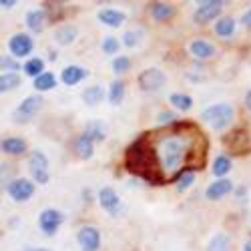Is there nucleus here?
<instances>
[{"label": "nucleus", "mask_w": 251, "mask_h": 251, "mask_svg": "<svg viewBox=\"0 0 251 251\" xmlns=\"http://www.w3.org/2000/svg\"><path fill=\"white\" fill-rule=\"evenodd\" d=\"M143 137L149 153L151 183H175L181 173L195 171L191 163L197 161V149L205 151L201 131L185 123H175L163 133Z\"/></svg>", "instance_id": "1"}, {"label": "nucleus", "mask_w": 251, "mask_h": 251, "mask_svg": "<svg viewBox=\"0 0 251 251\" xmlns=\"http://www.w3.org/2000/svg\"><path fill=\"white\" fill-rule=\"evenodd\" d=\"M233 117H235V109H233V104H229V102L209 104V107L203 109V113H201V119L215 131L227 129L229 125L233 123Z\"/></svg>", "instance_id": "2"}, {"label": "nucleus", "mask_w": 251, "mask_h": 251, "mask_svg": "<svg viewBox=\"0 0 251 251\" xmlns=\"http://www.w3.org/2000/svg\"><path fill=\"white\" fill-rule=\"evenodd\" d=\"M28 171L32 175V181H36L38 185H47L50 179L49 173V157L43 151H32L28 155Z\"/></svg>", "instance_id": "3"}, {"label": "nucleus", "mask_w": 251, "mask_h": 251, "mask_svg": "<svg viewBox=\"0 0 251 251\" xmlns=\"http://www.w3.org/2000/svg\"><path fill=\"white\" fill-rule=\"evenodd\" d=\"M40 107H43V99L38 95H30L16 107V111L12 113V121L14 123H28L40 111Z\"/></svg>", "instance_id": "4"}, {"label": "nucleus", "mask_w": 251, "mask_h": 251, "mask_svg": "<svg viewBox=\"0 0 251 251\" xmlns=\"http://www.w3.org/2000/svg\"><path fill=\"white\" fill-rule=\"evenodd\" d=\"M34 189H36L34 183H32L30 179H25V177L12 179V181L8 183V187H6V191H8L10 199L16 201V203H25V201H28V199L34 195Z\"/></svg>", "instance_id": "5"}, {"label": "nucleus", "mask_w": 251, "mask_h": 251, "mask_svg": "<svg viewBox=\"0 0 251 251\" xmlns=\"http://www.w3.org/2000/svg\"><path fill=\"white\" fill-rule=\"evenodd\" d=\"M225 2L223 0H205V2H199V6L193 12V20L197 25H207L209 20H213L221 14Z\"/></svg>", "instance_id": "6"}, {"label": "nucleus", "mask_w": 251, "mask_h": 251, "mask_svg": "<svg viewBox=\"0 0 251 251\" xmlns=\"http://www.w3.org/2000/svg\"><path fill=\"white\" fill-rule=\"evenodd\" d=\"M139 87H141V91H145V93H157L165 82H167V76H165V73L161 71V69H147V71H143L141 75H139Z\"/></svg>", "instance_id": "7"}, {"label": "nucleus", "mask_w": 251, "mask_h": 251, "mask_svg": "<svg viewBox=\"0 0 251 251\" xmlns=\"http://www.w3.org/2000/svg\"><path fill=\"white\" fill-rule=\"evenodd\" d=\"M62 221H65V215H62L58 209H45V211L38 215V227L47 237H52L58 231Z\"/></svg>", "instance_id": "8"}, {"label": "nucleus", "mask_w": 251, "mask_h": 251, "mask_svg": "<svg viewBox=\"0 0 251 251\" xmlns=\"http://www.w3.org/2000/svg\"><path fill=\"white\" fill-rule=\"evenodd\" d=\"M34 49V40L26 32H16L8 40V50L14 58H26Z\"/></svg>", "instance_id": "9"}, {"label": "nucleus", "mask_w": 251, "mask_h": 251, "mask_svg": "<svg viewBox=\"0 0 251 251\" xmlns=\"http://www.w3.org/2000/svg\"><path fill=\"white\" fill-rule=\"evenodd\" d=\"M76 241H78L82 251H99V247H100V233H99L97 227L85 225V227L78 229Z\"/></svg>", "instance_id": "10"}, {"label": "nucleus", "mask_w": 251, "mask_h": 251, "mask_svg": "<svg viewBox=\"0 0 251 251\" xmlns=\"http://www.w3.org/2000/svg\"><path fill=\"white\" fill-rule=\"evenodd\" d=\"M97 197H99L100 207H102L109 215H119V213H121L123 203H121V199H119V195H117V191L113 189V187H102Z\"/></svg>", "instance_id": "11"}, {"label": "nucleus", "mask_w": 251, "mask_h": 251, "mask_svg": "<svg viewBox=\"0 0 251 251\" xmlns=\"http://www.w3.org/2000/svg\"><path fill=\"white\" fill-rule=\"evenodd\" d=\"M233 191V181L231 179H215L207 185V189H205V197L209 201H219L223 199L225 195H229Z\"/></svg>", "instance_id": "12"}, {"label": "nucleus", "mask_w": 251, "mask_h": 251, "mask_svg": "<svg viewBox=\"0 0 251 251\" xmlns=\"http://www.w3.org/2000/svg\"><path fill=\"white\" fill-rule=\"evenodd\" d=\"M87 76H89V71L82 69V67H78V65H71V67H67V69H62V73H60L62 85H67V87L78 85V82L85 80Z\"/></svg>", "instance_id": "13"}, {"label": "nucleus", "mask_w": 251, "mask_h": 251, "mask_svg": "<svg viewBox=\"0 0 251 251\" xmlns=\"http://www.w3.org/2000/svg\"><path fill=\"white\" fill-rule=\"evenodd\" d=\"M73 149H75V155H76L78 159H91L93 153H95V141L82 133V135L76 137Z\"/></svg>", "instance_id": "14"}, {"label": "nucleus", "mask_w": 251, "mask_h": 251, "mask_svg": "<svg viewBox=\"0 0 251 251\" xmlns=\"http://www.w3.org/2000/svg\"><path fill=\"white\" fill-rule=\"evenodd\" d=\"M99 20L111 28H119V26H123L125 20H127V16H125V12L115 10V8H102V10H99Z\"/></svg>", "instance_id": "15"}, {"label": "nucleus", "mask_w": 251, "mask_h": 251, "mask_svg": "<svg viewBox=\"0 0 251 251\" xmlns=\"http://www.w3.org/2000/svg\"><path fill=\"white\" fill-rule=\"evenodd\" d=\"M189 52L195 58H199V60H207V58H211L215 54V47L209 43V40L197 38V40H193V43L189 45Z\"/></svg>", "instance_id": "16"}, {"label": "nucleus", "mask_w": 251, "mask_h": 251, "mask_svg": "<svg viewBox=\"0 0 251 251\" xmlns=\"http://www.w3.org/2000/svg\"><path fill=\"white\" fill-rule=\"evenodd\" d=\"M2 153L10 155V157H20V155H25L26 153V141L25 139H20V137H8L2 141Z\"/></svg>", "instance_id": "17"}, {"label": "nucleus", "mask_w": 251, "mask_h": 251, "mask_svg": "<svg viewBox=\"0 0 251 251\" xmlns=\"http://www.w3.org/2000/svg\"><path fill=\"white\" fill-rule=\"evenodd\" d=\"M47 25V12L45 8H32L26 12V26L32 32H43Z\"/></svg>", "instance_id": "18"}, {"label": "nucleus", "mask_w": 251, "mask_h": 251, "mask_svg": "<svg viewBox=\"0 0 251 251\" xmlns=\"http://www.w3.org/2000/svg\"><path fill=\"white\" fill-rule=\"evenodd\" d=\"M76 36H78V30H76L75 25H62V26H58L54 30V40L58 45H62V47L73 45L76 40Z\"/></svg>", "instance_id": "19"}, {"label": "nucleus", "mask_w": 251, "mask_h": 251, "mask_svg": "<svg viewBox=\"0 0 251 251\" xmlns=\"http://www.w3.org/2000/svg\"><path fill=\"white\" fill-rule=\"evenodd\" d=\"M153 20L157 23H165V20H169L175 16V6L173 4H165V2H153L151 8H149Z\"/></svg>", "instance_id": "20"}, {"label": "nucleus", "mask_w": 251, "mask_h": 251, "mask_svg": "<svg viewBox=\"0 0 251 251\" xmlns=\"http://www.w3.org/2000/svg\"><path fill=\"white\" fill-rule=\"evenodd\" d=\"M215 34L221 38H229L235 34V18L231 16H223L215 23Z\"/></svg>", "instance_id": "21"}, {"label": "nucleus", "mask_w": 251, "mask_h": 251, "mask_svg": "<svg viewBox=\"0 0 251 251\" xmlns=\"http://www.w3.org/2000/svg\"><path fill=\"white\" fill-rule=\"evenodd\" d=\"M38 93H47V91H52L56 87V76L54 73H43L40 76L34 78V85H32Z\"/></svg>", "instance_id": "22"}, {"label": "nucleus", "mask_w": 251, "mask_h": 251, "mask_svg": "<svg viewBox=\"0 0 251 251\" xmlns=\"http://www.w3.org/2000/svg\"><path fill=\"white\" fill-rule=\"evenodd\" d=\"M20 85H23V78L18 76V73H2V76H0V91L2 93H10Z\"/></svg>", "instance_id": "23"}, {"label": "nucleus", "mask_w": 251, "mask_h": 251, "mask_svg": "<svg viewBox=\"0 0 251 251\" xmlns=\"http://www.w3.org/2000/svg\"><path fill=\"white\" fill-rule=\"evenodd\" d=\"M213 175L217 177V179H223L229 171H231V159H229L227 155H217L215 159H213Z\"/></svg>", "instance_id": "24"}, {"label": "nucleus", "mask_w": 251, "mask_h": 251, "mask_svg": "<svg viewBox=\"0 0 251 251\" xmlns=\"http://www.w3.org/2000/svg\"><path fill=\"white\" fill-rule=\"evenodd\" d=\"M102 99H104V89L100 85H93V87L82 91V100H85L89 107H95V104H99Z\"/></svg>", "instance_id": "25"}, {"label": "nucleus", "mask_w": 251, "mask_h": 251, "mask_svg": "<svg viewBox=\"0 0 251 251\" xmlns=\"http://www.w3.org/2000/svg\"><path fill=\"white\" fill-rule=\"evenodd\" d=\"M23 71H25V75L36 78V76H40V75L45 73V60L40 58V56H32V58H28V60L25 62Z\"/></svg>", "instance_id": "26"}, {"label": "nucleus", "mask_w": 251, "mask_h": 251, "mask_svg": "<svg viewBox=\"0 0 251 251\" xmlns=\"http://www.w3.org/2000/svg\"><path fill=\"white\" fill-rule=\"evenodd\" d=\"M169 102L173 104V107L181 113H187L191 107H193V99L189 95H185V93H173L169 95Z\"/></svg>", "instance_id": "27"}, {"label": "nucleus", "mask_w": 251, "mask_h": 251, "mask_svg": "<svg viewBox=\"0 0 251 251\" xmlns=\"http://www.w3.org/2000/svg\"><path fill=\"white\" fill-rule=\"evenodd\" d=\"M205 251H231V239H229V235H225V233H217L211 237Z\"/></svg>", "instance_id": "28"}, {"label": "nucleus", "mask_w": 251, "mask_h": 251, "mask_svg": "<svg viewBox=\"0 0 251 251\" xmlns=\"http://www.w3.org/2000/svg\"><path fill=\"white\" fill-rule=\"evenodd\" d=\"M85 135L91 137L93 141H104L107 139V133H104V125L100 121H91L87 123V127H85Z\"/></svg>", "instance_id": "29"}, {"label": "nucleus", "mask_w": 251, "mask_h": 251, "mask_svg": "<svg viewBox=\"0 0 251 251\" xmlns=\"http://www.w3.org/2000/svg\"><path fill=\"white\" fill-rule=\"evenodd\" d=\"M125 97V82L123 80H113L109 87V102L111 104H119Z\"/></svg>", "instance_id": "30"}, {"label": "nucleus", "mask_w": 251, "mask_h": 251, "mask_svg": "<svg viewBox=\"0 0 251 251\" xmlns=\"http://www.w3.org/2000/svg\"><path fill=\"white\" fill-rule=\"evenodd\" d=\"M193 183H195V171H185V173H181V175L177 177L175 187H177L179 193H185Z\"/></svg>", "instance_id": "31"}, {"label": "nucleus", "mask_w": 251, "mask_h": 251, "mask_svg": "<svg viewBox=\"0 0 251 251\" xmlns=\"http://www.w3.org/2000/svg\"><path fill=\"white\" fill-rule=\"evenodd\" d=\"M119 47H121V43H119L115 36H104V38H102V43H100L102 52H104V54H109V56L117 54V52H119Z\"/></svg>", "instance_id": "32"}, {"label": "nucleus", "mask_w": 251, "mask_h": 251, "mask_svg": "<svg viewBox=\"0 0 251 251\" xmlns=\"http://www.w3.org/2000/svg\"><path fill=\"white\" fill-rule=\"evenodd\" d=\"M129 69H131V60H129V56H117V58L113 60V71H115L117 75L127 73Z\"/></svg>", "instance_id": "33"}, {"label": "nucleus", "mask_w": 251, "mask_h": 251, "mask_svg": "<svg viewBox=\"0 0 251 251\" xmlns=\"http://www.w3.org/2000/svg\"><path fill=\"white\" fill-rule=\"evenodd\" d=\"M139 40H141V32L139 30H129V32H125V36H123V45L133 49V47L139 45Z\"/></svg>", "instance_id": "34"}, {"label": "nucleus", "mask_w": 251, "mask_h": 251, "mask_svg": "<svg viewBox=\"0 0 251 251\" xmlns=\"http://www.w3.org/2000/svg\"><path fill=\"white\" fill-rule=\"evenodd\" d=\"M159 125H165V127H171V125H175L177 123V119H175V115L171 113V111H163V113H159Z\"/></svg>", "instance_id": "35"}, {"label": "nucleus", "mask_w": 251, "mask_h": 251, "mask_svg": "<svg viewBox=\"0 0 251 251\" xmlns=\"http://www.w3.org/2000/svg\"><path fill=\"white\" fill-rule=\"evenodd\" d=\"M0 65H2V69H6V73H16V69H18V62L14 56H2Z\"/></svg>", "instance_id": "36"}, {"label": "nucleus", "mask_w": 251, "mask_h": 251, "mask_svg": "<svg viewBox=\"0 0 251 251\" xmlns=\"http://www.w3.org/2000/svg\"><path fill=\"white\" fill-rule=\"evenodd\" d=\"M241 23H243V26H247V28H251V8L243 14V18H241Z\"/></svg>", "instance_id": "37"}, {"label": "nucleus", "mask_w": 251, "mask_h": 251, "mask_svg": "<svg viewBox=\"0 0 251 251\" xmlns=\"http://www.w3.org/2000/svg\"><path fill=\"white\" fill-rule=\"evenodd\" d=\"M0 4H2V8H12L16 2H14V0H2V2H0Z\"/></svg>", "instance_id": "38"}, {"label": "nucleus", "mask_w": 251, "mask_h": 251, "mask_svg": "<svg viewBox=\"0 0 251 251\" xmlns=\"http://www.w3.org/2000/svg\"><path fill=\"white\" fill-rule=\"evenodd\" d=\"M245 104H247V109L251 111V91H247V95H245Z\"/></svg>", "instance_id": "39"}, {"label": "nucleus", "mask_w": 251, "mask_h": 251, "mask_svg": "<svg viewBox=\"0 0 251 251\" xmlns=\"http://www.w3.org/2000/svg\"><path fill=\"white\" fill-rule=\"evenodd\" d=\"M25 251H50V249H47V247H26Z\"/></svg>", "instance_id": "40"}, {"label": "nucleus", "mask_w": 251, "mask_h": 251, "mask_svg": "<svg viewBox=\"0 0 251 251\" xmlns=\"http://www.w3.org/2000/svg\"><path fill=\"white\" fill-rule=\"evenodd\" d=\"M243 251H251V239H249V241L243 245Z\"/></svg>", "instance_id": "41"}]
</instances>
